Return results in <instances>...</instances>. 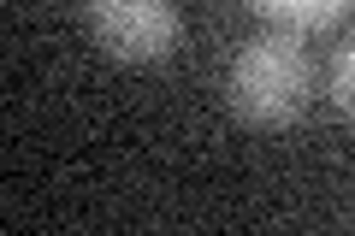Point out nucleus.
<instances>
[{
  "label": "nucleus",
  "mask_w": 355,
  "mask_h": 236,
  "mask_svg": "<svg viewBox=\"0 0 355 236\" xmlns=\"http://www.w3.org/2000/svg\"><path fill=\"white\" fill-rule=\"evenodd\" d=\"M225 95L249 125H291L314 95V60H308L302 36H291V30L249 36L225 71Z\"/></svg>",
  "instance_id": "f257e3e1"
},
{
  "label": "nucleus",
  "mask_w": 355,
  "mask_h": 236,
  "mask_svg": "<svg viewBox=\"0 0 355 236\" xmlns=\"http://www.w3.org/2000/svg\"><path fill=\"white\" fill-rule=\"evenodd\" d=\"M326 77H331V100H338V107L355 118V36L331 53V71H326Z\"/></svg>",
  "instance_id": "20e7f679"
},
{
  "label": "nucleus",
  "mask_w": 355,
  "mask_h": 236,
  "mask_svg": "<svg viewBox=\"0 0 355 236\" xmlns=\"http://www.w3.org/2000/svg\"><path fill=\"white\" fill-rule=\"evenodd\" d=\"M254 6L272 12L279 24H291V30H314V24H331L349 0H254Z\"/></svg>",
  "instance_id": "7ed1b4c3"
},
{
  "label": "nucleus",
  "mask_w": 355,
  "mask_h": 236,
  "mask_svg": "<svg viewBox=\"0 0 355 236\" xmlns=\"http://www.w3.org/2000/svg\"><path fill=\"white\" fill-rule=\"evenodd\" d=\"M89 30L119 60H166L178 48V0H89Z\"/></svg>",
  "instance_id": "f03ea898"
}]
</instances>
